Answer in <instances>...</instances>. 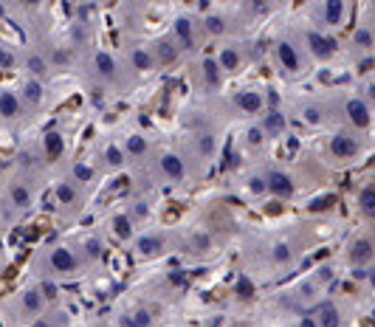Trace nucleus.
<instances>
[{
	"label": "nucleus",
	"instance_id": "obj_1",
	"mask_svg": "<svg viewBox=\"0 0 375 327\" xmlns=\"http://www.w3.org/2000/svg\"><path fill=\"white\" fill-rule=\"evenodd\" d=\"M273 59H276V65H279V70L285 73V76H296V73H302V51H299V45H293L290 39H279L276 45H273Z\"/></svg>",
	"mask_w": 375,
	"mask_h": 327
},
{
	"label": "nucleus",
	"instance_id": "obj_2",
	"mask_svg": "<svg viewBox=\"0 0 375 327\" xmlns=\"http://www.w3.org/2000/svg\"><path fill=\"white\" fill-rule=\"evenodd\" d=\"M347 262L352 268H358V271H364L367 265H372L375 262V240L369 234L355 237L352 245H350V251H347Z\"/></svg>",
	"mask_w": 375,
	"mask_h": 327
},
{
	"label": "nucleus",
	"instance_id": "obj_3",
	"mask_svg": "<svg viewBox=\"0 0 375 327\" xmlns=\"http://www.w3.org/2000/svg\"><path fill=\"white\" fill-rule=\"evenodd\" d=\"M327 152L333 158H338V161H350V158H358L361 155V141L352 132H336L327 141Z\"/></svg>",
	"mask_w": 375,
	"mask_h": 327
},
{
	"label": "nucleus",
	"instance_id": "obj_4",
	"mask_svg": "<svg viewBox=\"0 0 375 327\" xmlns=\"http://www.w3.org/2000/svg\"><path fill=\"white\" fill-rule=\"evenodd\" d=\"M197 25H195V20L189 17V14H178L175 17V23H172V39L178 42V48L180 51H195V45H197Z\"/></svg>",
	"mask_w": 375,
	"mask_h": 327
},
{
	"label": "nucleus",
	"instance_id": "obj_5",
	"mask_svg": "<svg viewBox=\"0 0 375 327\" xmlns=\"http://www.w3.org/2000/svg\"><path fill=\"white\" fill-rule=\"evenodd\" d=\"M231 104L242 113V116H257V113H265V93L262 90H254V87H242L231 96Z\"/></svg>",
	"mask_w": 375,
	"mask_h": 327
},
{
	"label": "nucleus",
	"instance_id": "obj_6",
	"mask_svg": "<svg viewBox=\"0 0 375 327\" xmlns=\"http://www.w3.org/2000/svg\"><path fill=\"white\" fill-rule=\"evenodd\" d=\"M302 37H305V45H307L310 56L327 59V56L336 54V39H333L330 34H321V31H316V28H305Z\"/></svg>",
	"mask_w": 375,
	"mask_h": 327
},
{
	"label": "nucleus",
	"instance_id": "obj_7",
	"mask_svg": "<svg viewBox=\"0 0 375 327\" xmlns=\"http://www.w3.org/2000/svg\"><path fill=\"white\" fill-rule=\"evenodd\" d=\"M344 118L355 130H367L372 124V110L361 96H350V99H344Z\"/></svg>",
	"mask_w": 375,
	"mask_h": 327
},
{
	"label": "nucleus",
	"instance_id": "obj_8",
	"mask_svg": "<svg viewBox=\"0 0 375 327\" xmlns=\"http://www.w3.org/2000/svg\"><path fill=\"white\" fill-rule=\"evenodd\" d=\"M158 172L166 183H180L186 178V161L178 155V152H161L158 155Z\"/></svg>",
	"mask_w": 375,
	"mask_h": 327
},
{
	"label": "nucleus",
	"instance_id": "obj_9",
	"mask_svg": "<svg viewBox=\"0 0 375 327\" xmlns=\"http://www.w3.org/2000/svg\"><path fill=\"white\" fill-rule=\"evenodd\" d=\"M265 192H271L273 197H290L296 192V183L288 172L271 169V172H265Z\"/></svg>",
	"mask_w": 375,
	"mask_h": 327
},
{
	"label": "nucleus",
	"instance_id": "obj_10",
	"mask_svg": "<svg viewBox=\"0 0 375 327\" xmlns=\"http://www.w3.org/2000/svg\"><path fill=\"white\" fill-rule=\"evenodd\" d=\"M48 265L54 268V273H73V271L79 268V259H76V254H73L70 248L56 245V248H51V254H48Z\"/></svg>",
	"mask_w": 375,
	"mask_h": 327
},
{
	"label": "nucleus",
	"instance_id": "obj_11",
	"mask_svg": "<svg viewBox=\"0 0 375 327\" xmlns=\"http://www.w3.org/2000/svg\"><path fill=\"white\" fill-rule=\"evenodd\" d=\"M149 51H152L155 65H172V62H178V56H180V48H178V42H175L172 37H161V39H155Z\"/></svg>",
	"mask_w": 375,
	"mask_h": 327
},
{
	"label": "nucleus",
	"instance_id": "obj_12",
	"mask_svg": "<svg viewBox=\"0 0 375 327\" xmlns=\"http://www.w3.org/2000/svg\"><path fill=\"white\" fill-rule=\"evenodd\" d=\"M316 14H319L321 25L336 28V25H341V23H344V17H347V6H344L341 0H327V3H319Z\"/></svg>",
	"mask_w": 375,
	"mask_h": 327
},
{
	"label": "nucleus",
	"instance_id": "obj_13",
	"mask_svg": "<svg viewBox=\"0 0 375 327\" xmlns=\"http://www.w3.org/2000/svg\"><path fill=\"white\" fill-rule=\"evenodd\" d=\"M259 130L268 135V138H276L288 130V116L282 110H265L262 113V121H259Z\"/></svg>",
	"mask_w": 375,
	"mask_h": 327
},
{
	"label": "nucleus",
	"instance_id": "obj_14",
	"mask_svg": "<svg viewBox=\"0 0 375 327\" xmlns=\"http://www.w3.org/2000/svg\"><path fill=\"white\" fill-rule=\"evenodd\" d=\"M313 319L319 327H341L344 319H341V310L336 302H321L316 310H313Z\"/></svg>",
	"mask_w": 375,
	"mask_h": 327
},
{
	"label": "nucleus",
	"instance_id": "obj_15",
	"mask_svg": "<svg viewBox=\"0 0 375 327\" xmlns=\"http://www.w3.org/2000/svg\"><path fill=\"white\" fill-rule=\"evenodd\" d=\"M135 251H138L141 257H158V254L166 251V240H164L161 234H155V231L141 234V237L135 240Z\"/></svg>",
	"mask_w": 375,
	"mask_h": 327
},
{
	"label": "nucleus",
	"instance_id": "obj_16",
	"mask_svg": "<svg viewBox=\"0 0 375 327\" xmlns=\"http://www.w3.org/2000/svg\"><path fill=\"white\" fill-rule=\"evenodd\" d=\"M200 79H203V85H206L209 90H217V87L223 85V70H220V65H217L214 56L200 59Z\"/></svg>",
	"mask_w": 375,
	"mask_h": 327
},
{
	"label": "nucleus",
	"instance_id": "obj_17",
	"mask_svg": "<svg viewBox=\"0 0 375 327\" xmlns=\"http://www.w3.org/2000/svg\"><path fill=\"white\" fill-rule=\"evenodd\" d=\"M214 59H217V65H220L223 73H234V70H240V65H242V54H240L237 45H226Z\"/></svg>",
	"mask_w": 375,
	"mask_h": 327
},
{
	"label": "nucleus",
	"instance_id": "obj_18",
	"mask_svg": "<svg viewBox=\"0 0 375 327\" xmlns=\"http://www.w3.org/2000/svg\"><path fill=\"white\" fill-rule=\"evenodd\" d=\"M130 65H133V70H138V73L152 70V68H155L152 51H149V48H144V45H135V48L130 51Z\"/></svg>",
	"mask_w": 375,
	"mask_h": 327
},
{
	"label": "nucleus",
	"instance_id": "obj_19",
	"mask_svg": "<svg viewBox=\"0 0 375 327\" xmlns=\"http://www.w3.org/2000/svg\"><path fill=\"white\" fill-rule=\"evenodd\" d=\"M358 209H361L364 217L375 220V180H369V183L361 186V192H358Z\"/></svg>",
	"mask_w": 375,
	"mask_h": 327
},
{
	"label": "nucleus",
	"instance_id": "obj_20",
	"mask_svg": "<svg viewBox=\"0 0 375 327\" xmlns=\"http://www.w3.org/2000/svg\"><path fill=\"white\" fill-rule=\"evenodd\" d=\"M93 65H96V73H99V76H104V79H113V76H116V70H118L116 56H113V54H107V51H99V54L93 56Z\"/></svg>",
	"mask_w": 375,
	"mask_h": 327
},
{
	"label": "nucleus",
	"instance_id": "obj_21",
	"mask_svg": "<svg viewBox=\"0 0 375 327\" xmlns=\"http://www.w3.org/2000/svg\"><path fill=\"white\" fill-rule=\"evenodd\" d=\"M299 118H302L305 124H310V127H319V124L324 121V107L316 104V101H305V104L299 107Z\"/></svg>",
	"mask_w": 375,
	"mask_h": 327
},
{
	"label": "nucleus",
	"instance_id": "obj_22",
	"mask_svg": "<svg viewBox=\"0 0 375 327\" xmlns=\"http://www.w3.org/2000/svg\"><path fill=\"white\" fill-rule=\"evenodd\" d=\"M192 147H195L203 158H211L214 149H217V138H214L211 132H195V135H192Z\"/></svg>",
	"mask_w": 375,
	"mask_h": 327
},
{
	"label": "nucleus",
	"instance_id": "obj_23",
	"mask_svg": "<svg viewBox=\"0 0 375 327\" xmlns=\"http://www.w3.org/2000/svg\"><path fill=\"white\" fill-rule=\"evenodd\" d=\"M20 99H17V93H11V90H3L0 93V116L3 118H17L20 116Z\"/></svg>",
	"mask_w": 375,
	"mask_h": 327
},
{
	"label": "nucleus",
	"instance_id": "obj_24",
	"mask_svg": "<svg viewBox=\"0 0 375 327\" xmlns=\"http://www.w3.org/2000/svg\"><path fill=\"white\" fill-rule=\"evenodd\" d=\"M147 149H149V141L144 138V135H127V141H124V155H130V158H144L147 155Z\"/></svg>",
	"mask_w": 375,
	"mask_h": 327
},
{
	"label": "nucleus",
	"instance_id": "obj_25",
	"mask_svg": "<svg viewBox=\"0 0 375 327\" xmlns=\"http://www.w3.org/2000/svg\"><path fill=\"white\" fill-rule=\"evenodd\" d=\"M352 48H358V51H372V48H375V34H372L369 25H358V28H355V34H352Z\"/></svg>",
	"mask_w": 375,
	"mask_h": 327
},
{
	"label": "nucleus",
	"instance_id": "obj_26",
	"mask_svg": "<svg viewBox=\"0 0 375 327\" xmlns=\"http://www.w3.org/2000/svg\"><path fill=\"white\" fill-rule=\"evenodd\" d=\"M200 23H203V31H206V34H211V37H214V34H217V37H220V34H226V17H223L220 11H209Z\"/></svg>",
	"mask_w": 375,
	"mask_h": 327
},
{
	"label": "nucleus",
	"instance_id": "obj_27",
	"mask_svg": "<svg viewBox=\"0 0 375 327\" xmlns=\"http://www.w3.org/2000/svg\"><path fill=\"white\" fill-rule=\"evenodd\" d=\"M20 302H23V310H25V313L37 316V313L42 310V302H45V299H42V293L34 288V290H25V293L20 296Z\"/></svg>",
	"mask_w": 375,
	"mask_h": 327
},
{
	"label": "nucleus",
	"instance_id": "obj_28",
	"mask_svg": "<svg viewBox=\"0 0 375 327\" xmlns=\"http://www.w3.org/2000/svg\"><path fill=\"white\" fill-rule=\"evenodd\" d=\"M149 324H152V313L147 307H138L124 316V327H149Z\"/></svg>",
	"mask_w": 375,
	"mask_h": 327
},
{
	"label": "nucleus",
	"instance_id": "obj_29",
	"mask_svg": "<svg viewBox=\"0 0 375 327\" xmlns=\"http://www.w3.org/2000/svg\"><path fill=\"white\" fill-rule=\"evenodd\" d=\"M42 85H39V79H28L25 85H23V99L28 101V104H39L42 101Z\"/></svg>",
	"mask_w": 375,
	"mask_h": 327
},
{
	"label": "nucleus",
	"instance_id": "obj_30",
	"mask_svg": "<svg viewBox=\"0 0 375 327\" xmlns=\"http://www.w3.org/2000/svg\"><path fill=\"white\" fill-rule=\"evenodd\" d=\"M110 226H113L116 237H121V240L133 237V217H127V214H116V217L110 220Z\"/></svg>",
	"mask_w": 375,
	"mask_h": 327
},
{
	"label": "nucleus",
	"instance_id": "obj_31",
	"mask_svg": "<svg viewBox=\"0 0 375 327\" xmlns=\"http://www.w3.org/2000/svg\"><path fill=\"white\" fill-rule=\"evenodd\" d=\"M234 293H237L240 299H254V296H257V288H254L251 276L240 273V276H237V282H234Z\"/></svg>",
	"mask_w": 375,
	"mask_h": 327
},
{
	"label": "nucleus",
	"instance_id": "obj_32",
	"mask_svg": "<svg viewBox=\"0 0 375 327\" xmlns=\"http://www.w3.org/2000/svg\"><path fill=\"white\" fill-rule=\"evenodd\" d=\"M265 141H268V135L259 130V124H251V127L245 130V147H248V149H259Z\"/></svg>",
	"mask_w": 375,
	"mask_h": 327
},
{
	"label": "nucleus",
	"instance_id": "obj_33",
	"mask_svg": "<svg viewBox=\"0 0 375 327\" xmlns=\"http://www.w3.org/2000/svg\"><path fill=\"white\" fill-rule=\"evenodd\" d=\"M56 203L59 206H73L76 203V189H73V183H56Z\"/></svg>",
	"mask_w": 375,
	"mask_h": 327
},
{
	"label": "nucleus",
	"instance_id": "obj_34",
	"mask_svg": "<svg viewBox=\"0 0 375 327\" xmlns=\"http://www.w3.org/2000/svg\"><path fill=\"white\" fill-rule=\"evenodd\" d=\"M8 197H11V203H14L17 209H25V206L31 203V192H28L23 183H14V186L8 189Z\"/></svg>",
	"mask_w": 375,
	"mask_h": 327
},
{
	"label": "nucleus",
	"instance_id": "obj_35",
	"mask_svg": "<svg viewBox=\"0 0 375 327\" xmlns=\"http://www.w3.org/2000/svg\"><path fill=\"white\" fill-rule=\"evenodd\" d=\"M209 248H211V237H209V234L195 231V234L189 237V251H192V254H206Z\"/></svg>",
	"mask_w": 375,
	"mask_h": 327
},
{
	"label": "nucleus",
	"instance_id": "obj_36",
	"mask_svg": "<svg viewBox=\"0 0 375 327\" xmlns=\"http://www.w3.org/2000/svg\"><path fill=\"white\" fill-rule=\"evenodd\" d=\"M271 259H273V265H288V262L293 259L290 245H288V242H276V245L271 248Z\"/></svg>",
	"mask_w": 375,
	"mask_h": 327
},
{
	"label": "nucleus",
	"instance_id": "obj_37",
	"mask_svg": "<svg viewBox=\"0 0 375 327\" xmlns=\"http://www.w3.org/2000/svg\"><path fill=\"white\" fill-rule=\"evenodd\" d=\"M124 158H127V155H124L121 147H116V144H107V147H104V161H107L110 166H121Z\"/></svg>",
	"mask_w": 375,
	"mask_h": 327
},
{
	"label": "nucleus",
	"instance_id": "obj_38",
	"mask_svg": "<svg viewBox=\"0 0 375 327\" xmlns=\"http://www.w3.org/2000/svg\"><path fill=\"white\" fill-rule=\"evenodd\" d=\"M93 166L90 164H85V161H79V164H73V178H76V183H90L93 180Z\"/></svg>",
	"mask_w": 375,
	"mask_h": 327
},
{
	"label": "nucleus",
	"instance_id": "obj_39",
	"mask_svg": "<svg viewBox=\"0 0 375 327\" xmlns=\"http://www.w3.org/2000/svg\"><path fill=\"white\" fill-rule=\"evenodd\" d=\"M25 65H28V70L34 73V79H37V76H42V73L48 70V62H45V56H39V54H31Z\"/></svg>",
	"mask_w": 375,
	"mask_h": 327
},
{
	"label": "nucleus",
	"instance_id": "obj_40",
	"mask_svg": "<svg viewBox=\"0 0 375 327\" xmlns=\"http://www.w3.org/2000/svg\"><path fill=\"white\" fill-rule=\"evenodd\" d=\"M45 152H48L51 158L62 152V135H59V132H48V135H45Z\"/></svg>",
	"mask_w": 375,
	"mask_h": 327
},
{
	"label": "nucleus",
	"instance_id": "obj_41",
	"mask_svg": "<svg viewBox=\"0 0 375 327\" xmlns=\"http://www.w3.org/2000/svg\"><path fill=\"white\" fill-rule=\"evenodd\" d=\"M82 251H85L90 259H99V257H102V242H99L96 237H87L85 245H82Z\"/></svg>",
	"mask_w": 375,
	"mask_h": 327
},
{
	"label": "nucleus",
	"instance_id": "obj_42",
	"mask_svg": "<svg viewBox=\"0 0 375 327\" xmlns=\"http://www.w3.org/2000/svg\"><path fill=\"white\" fill-rule=\"evenodd\" d=\"M367 104H375V76L364 82V96H361Z\"/></svg>",
	"mask_w": 375,
	"mask_h": 327
},
{
	"label": "nucleus",
	"instance_id": "obj_43",
	"mask_svg": "<svg viewBox=\"0 0 375 327\" xmlns=\"http://www.w3.org/2000/svg\"><path fill=\"white\" fill-rule=\"evenodd\" d=\"M248 189H251V192H265V175L248 178Z\"/></svg>",
	"mask_w": 375,
	"mask_h": 327
},
{
	"label": "nucleus",
	"instance_id": "obj_44",
	"mask_svg": "<svg viewBox=\"0 0 375 327\" xmlns=\"http://www.w3.org/2000/svg\"><path fill=\"white\" fill-rule=\"evenodd\" d=\"M11 65H14V54L6 45H0V68H11Z\"/></svg>",
	"mask_w": 375,
	"mask_h": 327
},
{
	"label": "nucleus",
	"instance_id": "obj_45",
	"mask_svg": "<svg viewBox=\"0 0 375 327\" xmlns=\"http://www.w3.org/2000/svg\"><path fill=\"white\" fill-rule=\"evenodd\" d=\"M37 290L42 293V299H54V296H56V285H54V282H42Z\"/></svg>",
	"mask_w": 375,
	"mask_h": 327
},
{
	"label": "nucleus",
	"instance_id": "obj_46",
	"mask_svg": "<svg viewBox=\"0 0 375 327\" xmlns=\"http://www.w3.org/2000/svg\"><path fill=\"white\" fill-rule=\"evenodd\" d=\"M299 327H319V324H316V319H313V313H305V316L299 319Z\"/></svg>",
	"mask_w": 375,
	"mask_h": 327
},
{
	"label": "nucleus",
	"instance_id": "obj_47",
	"mask_svg": "<svg viewBox=\"0 0 375 327\" xmlns=\"http://www.w3.org/2000/svg\"><path fill=\"white\" fill-rule=\"evenodd\" d=\"M51 59H54L56 65H59V62L65 65V62H68V54H62V51H54V54H51Z\"/></svg>",
	"mask_w": 375,
	"mask_h": 327
},
{
	"label": "nucleus",
	"instance_id": "obj_48",
	"mask_svg": "<svg viewBox=\"0 0 375 327\" xmlns=\"http://www.w3.org/2000/svg\"><path fill=\"white\" fill-rule=\"evenodd\" d=\"M169 282H175V285H183V271H172V273H169Z\"/></svg>",
	"mask_w": 375,
	"mask_h": 327
},
{
	"label": "nucleus",
	"instance_id": "obj_49",
	"mask_svg": "<svg viewBox=\"0 0 375 327\" xmlns=\"http://www.w3.org/2000/svg\"><path fill=\"white\" fill-rule=\"evenodd\" d=\"M364 279H367V282H369V288H372V290H375V268H369V271H367V276H364Z\"/></svg>",
	"mask_w": 375,
	"mask_h": 327
},
{
	"label": "nucleus",
	"instance_id": "obj_50",
	"mask_svg": "<svg viewBox=\"0 0 375 327\" xmlns=\"http://www.w3.org/2000/svg\"><path fill=\"white\" fill-rule=\"evenodd\" d=\"M133 211H135L138 217H144V214H147V206H144V203H135V209H133Z\"/></svg>",
	"mask_w": 375,
	"mask_h": 327
},
{
	"label": "nucleus",
	"instance_id": "obj_51",
	"mask_svg": "<svg viewBox=\"0 0 375 327\" xmlns=\"http://www.w3.org/2000/svg\"><path fill=\"white\" fill-rule=\"evenodd\" d=\"M31 327H54V324H51V321H48V319H37V321H34V324H31Z\"/></svg>",
	"mask_w": 375,
	"mask_h": 327
},
{
	"label": "nucleus",
	"instance_id": "obj_52",
	"mask_svg": "<svg viewBox=\"0 0 375 327\" xmlns=\"http://www.w3.org/2000/svg\"><path fill=\"white\" fill-rule=\"evenodd\" d=\"M0 327H3V321H0Z\"/></svg>",
	"mask_w": 375,
	"mask_h": 327
}]
</instances>
